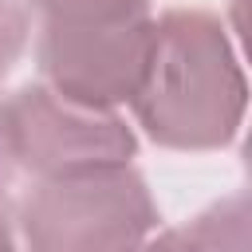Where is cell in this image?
Segmentation results:
<instances>
[{
	"instance_id": "cell-1",
	"label": "cell",
	"mask_w": 252,
	"mask_h": 252,
	"mask_svg": "<svg viewBox=\"0 0 252 252\" xmlns=\"http://www.w3.org/2000/svg\"><path fill=\"white\" fill-rule=\"evenodd\" d=\"M240 75L213 20L173 12L150 28L134 102L154 138L169 146L224 142L240 114Z\"/></svg>"
},
{
	"instance_id": "cell-2",
	"label": "cell",
	"mask_w": 252,
	"mask_h": 252,
	"mask_svg": "<svg viewBox=\"0 0 252 252\" xmlns=\"http://www.w3.org/2000/svg\"><path fill=\"white\" fill-rule=\"evenodd\" d=\"M154 201L126 165L55 173L24 201L32 252H126L154 228Z\"/></svg>"
},
{
	"instance_id": "cell-3",
	"label": "cell",
	"mask_w": 252,
	"mask_h": 252,
	"mask_svg": "<svg viewBox=\"0 0 252 252\" xmlns=\"http://www.w3.org/2000/svg\"><path fill=\"white\" fill-rule=\"evenodd\" d=\"M4 122L12 161L43 177L126 165L134 154V138L118 118L67 102L51 87H24L12 102H4Z\"/></svg>"
},
{
	"instance_id": "cell-4",
	"label": "cell",
	"mask_w": 252,
	"mask_h": 252,
	"mask_svg": "<svg viewBox=\"0 0 252 252\" xmlns=\"http://www.w3.org/2000/svg\"><path fill=\"white\" fill-rule=\"evenodd\" d=\"M150 28L142 16L130 20H47L43 67L51 91L67 102L102 110L134 98L146 63Z\"/></svg>"
},
{
	"instance_id": "cell-5",
	"label": "cell",
	"mask_w": 252,
	"mask_h": 252,
	"mask_svg": "<svg viewBox=\"0 0 252 252\" xmlns=\"http://www.w3.org/2000/svg\"><path fill=\"white\" fill-rule=\"evenodd\" d=\"M232 217H224V209H217L213 217H201V224L185 236H161V240H138L126 252H224V224ZM228 252H244V240L232 244Z\"/></svg>"
},
{
	"instance_id": "cell-6",
	"label": "cell",
	"mask_w": 252,
	"mask_h": 252,
	"mask_svg": "<svg viewBox=\"0 0 252 252\" xmlns=\"http://www.w3.org/2000/svg\"><path fill=\"white\" fill-rule=\"evenodd\" d=\"M47 20H130L146 0H35Z\"/></svg>"
},
{
	"instance_id": "cell-7",
	"label": "cell",
	"mask_w": 252,
	"mask_h": 252,
	"mask_svg": "<svg viewBox=\"0 0 252 252\" xmlns=\"http://www.w3.org/2000/svg\"><path fill=\"white\" fill-rule=\"evenodd\" d=\"M20 47H24V12L16 0H0V75L12 67Z\"/></svg>"
},
{
	"instance_id": "cell-8",
	"label": "cell",
	"mask_w": 252,
	"mask_h": 252,
	"mask_svg": "<svg viewBox=\"0 0 252 252\" xmlns=\"http://www.w3.org/2000/svg\"><path fill=\"white\" fill-rule=\"evenodd\" d=\"M12 169V150H8V122H4V102H0V181Z\"/></svg>"
},
{
	"instance_id": "cell-9",
	"label": "cell",
	"mask_w": 252,
	"mask_h": 252,
	"mask_svg": "<svg viewBox=\"0 0 252 252\" xmlns=\"http://www.w3.org/2000/svg\"><path fill=\"white\" fill-rule=\"evenodd\" d=\"M0 252H16V248H12V232H8V224H4V213H0Z\"/></svg>"
}]
</instances>
